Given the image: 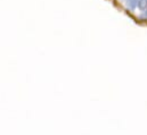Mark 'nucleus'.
Listing matches in <instances>:
<instances>
[{
    "label": "nucleus",
    "mask_w": 147,
    "mask_h": 135,
    "mask_svg": "<svg viewBox=\"0 0 147 135\" xmlns=\"http://www.w3.org/2000/svg\"><path fill=\"white\" fill-rule=\"evenodd\" d=\"M144 16H145V17H147V9L144 11Z\"/></svg>",
    "instance_id": "nucleus-2"
},
{
    "label": "nucleus",
    "mask_w": 147,
    "mask_h": 135,
    "mask_svg": "<svg viewBox=\"0 0 147 135\" xmlns=\"http://www.w3.org/2000/svg\"><path fill=\"white\" fill-rule=\"evenodd\" d=\"M138 8L143 11H145L147 9V0H139L138 2Z\"/></svg>",
    "instance_id": "nucleus-1"
},
{
    "label": "nucleus",
    "mask_w": 147,
    "mask_h": 135,
    "mask_svg": "<svg viewBox=\"0 0 147 135\" xmlns=\"http://www.w3.org/2000/svg\"><path fill=\"white\" fill-rule=\"evenodd\" d=\"M124 1H128V0H124Z\"/></svg>",
    "instance_id": "nucleus-3"
}]
</instances>
